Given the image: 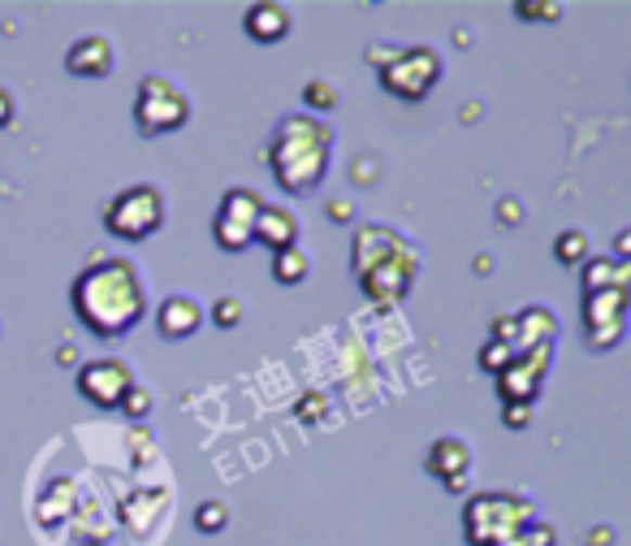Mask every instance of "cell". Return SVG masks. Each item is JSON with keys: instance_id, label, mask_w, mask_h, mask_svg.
<instances>
[{"instance_id": "1", "label": "cell", "mask_w": 631, "mask_h": 546, "mask_svg": "<svg viewBox=\"0 0 631 546\" xmlns=\"http://www.w3.org/2000/svg\"><path fill=\"white\" fill-rule=\"evenodd\" d=\"M69 308L95 339H126L147 317V282L130 256H95L69 282Z\"/></svg>"}, {"instance_id": "31", "label": "cell", "mask_w": 631, "mask_h": 546, "mask_svg": "<svg viewBox=\"0 0 631 546\" xmlns=\"http://www.w3.org/2000/svg\"><path fill=\"white\" fill-rule=\"evenodd\" d=\"M394 52H398V43H368V61H372L376 69H381V65H385Z\"/></svg>"}, {"instance_id": "26", "label": "cell", "mask_w": 631, "mask_h": 546, "mask_svg": "<svg viewBox=\"0 0 631 546\" xmlns=\"http://www.w3.org/2000/svg\"><path fill=\"white\" fill-rule=\"evenodd\" d=\"M511 356H515V352H511V347H506V343H498V339H489V343H485V347H480V369H485V373H493V378H498V373H502V369H506V365H511Z\"/></svg>"}, {"instance_id": "8", "label": "cell", "mask_w": 631, "mask_h": 546, "mask_svg": "<svg viewBox=\"0 0 631 546\" xmlns=\"http://www.w3.org/2000/svg\"><path fill=\"white\" fill-rule=\"evenodd\" d=\"M420 261H424L420 247H407V252H398V256H385V261L359 269L355 282L363 287V295H368L372 304H398V300H407V295L415 291Z\"/></svg>"}, {"instance_id": "4", "label": "cell", "mask_w": 631, "mask_h": 546, "mask_svg": "<svg viewBox=\"0 0 631 546\" xmlns=\"http://www.w3.org/2000/svg\"><path fill=\"white\" fill-rule=\"evenodd\" d=\"M441 74H446V61H441V52H437L433 43H407V48H398V52L376 69L381 91L394 96V100H402V104L428 100L433 87L441 82Z\"/></svg>"}, {"instance_id": "10", "label": "cell", "mask_w": 631, "mask_h": 546, "mask_svg": "<svg viewBox=\"0 0 631 546\" xmlns=\"http://www.w3.org/2000/svg\"><path fill=\"white\" fill-rule=\"evenodd\" d=\"M74 382H78V395H82L91 408L113 412V408H121L126 391L134 386V373H130V365L117 360V356H95V360L78 365V378H74Z\"/></svg>"}, {"instance_id": "3", "label": "cell", "mask_w": 631, "mask_h": 546, "mask_svg": "<svg viewBox=\"0 0 631 546\" xmlns=\"http://www.w3.org/2000/svg\"><path fill=\"white\" fill-rule=\"evenodd\" d=\"M537 521V504L515 491H476L463 504V538L467 546H502L524 525Z\"/></svg>"}, {"instance_id": "9", "label": "cell", "mask_w": 631, "mask_h": 546, "mask_svg": "<svg viewBox=\"0 0 631 546\" xmlns=\"http://www.w3.org/2000/svg\"><path fill=\"white\" fill-rule=\"evenodd\" d=\"M589 352H615L628 330V291H593L580 300Z\"/></svg>"}, {"instance_id": "2", "label": "cell", "mask_w": 631, "mask_h": 546, "mask_svg": "<svg viewBox=\"0 0 631 546\" xmlns=\"http://www.w3.org/2000/svg\"><path fill=\"white\" fill-rule=\"evenodd\" d=\"M265 165L273 174V182L286 195H312L320 182L329 178L333 165V126L329 117H312V113H286L278 117L269 143H265Z\"/></svg>"}, {"instance_id": "5", "label": "cell", "mask_w": 631, "mask_h": 546, "mask_svg": "<svg viewBox=\"0 0 631 546\" xmlns=\"http://www.w3.org/2000/svg\"><path fill=\"white\" fill-rule=\"evenodd\" d=\"M100 221H104V230H108L113 239H121V243H143V239H152V234L165 226V195H160V187H152V182H134V187L117 191V195L100 208Z\"/></svg>"}, {"instance_id": "28", "label": "cell", "mask_w": 631, "mask_h": 546, "mask_svg": "<svg viewBox=\"0 0 631 546\" xmlns=\"http://www.w3.org/2000/svg\"><path fill=\"white\" fill-rule=\"evenodd\" d=\"M324 408H329V395L308 391V395L299 399V421H316V417H324Z\"/></svg>"}, {"instance_id": "22", "label": "cell", "mask_w": 631, "mask_h": 546, "mask_svg": "<svg viewBox=\"0 0 631 546\" xmlns=\"http://www.w3.org/2000/svg\"><path fill=\"white\" fill-rule=\"evenodd\" d=\"M226 525H230V504L204 499V504L195 508V530H199V534H221Z\"/></svg>"}, {"instance_id": "32", "label": "cell", "mask_w": 631, "mask_h": 546, "mask_svg": "<svg viewBox=\"0 0 631 546\" xmlns=\"http://www.w3.org/2000/svg\"><path fill=\"white\" fill-rule=\"evenodd\" d=\"M13 117H17V104H13V96L0 87V130H4V126H13Z\"/></svg>"}, {"instance_id": "11", "label": "cell", "mask_w": 631, "mask_h": 546, "mask_svg": "<svg viewBox=\"0 0 631 546\" xmlns=\"http://www.w3.org/2000/svg\"><path fill=\"white\" fill-rule=\"evenodd\" d=\"M550 360H554V347H532V352H519L511 356V365L498 373V395L502 404H524L532 408L545 378H550Z\"/></svg>"}, {"instance_id": "25", "label": "cell", "mask_w": 631, "mask_h": 546, "mask_svg": "<svg viewBox=\"0 0 631 546\" xmlns=\"http://www.w3.org/2000/svg\"><path fill=\"white\" fill-rule=\"evenodd\" d=\"M213 321H217V330H239V326H243V300L221 295V300L213 304Z\"/></svg>"}, {"instance_id": "34", "label": "cell", "mask_w": 631, "mask_h": 546, "mask_svg": "<svg viewBox=\"0 0 631 546\" xmlns=\"http://www.w3.org/2000/svg\"><path fill=\"white\" fill-rule=\"evenodd\" d=\"M498 213H502V221H506V226H515V221H519V204H515V200H502V208H498Z\"/></svg>"}, {"instance_id": "29", "label": "cell", "mask_w": 631, "mask_h": 546, "mask_svg": "<svg viewBox=\"0 0 631 546\" xmlns=\"http://www.w3.org/2000/svg\"><path fill=\"white\" fill-rule=\"evenodd\" d=\"M502 421H506V430H528V426H532V408H524V404H502Z\"/></svg>"}, {"instance_id": "21", "label": "cell", "mask_w": 631, "mask_h": 546, "mask_svg": "<svg viewBox=\"0 0 631 546\" xmlns=\"http://www.w3.org/2000/svg\"><path fill=\"white\" fill-rule=\"evenodd\" d=\"M333 109H337V91H333V82L312 78V82L304 87V113H312V117H329Z\"/></svg>"}, {"instance_id": "33", "label": "cell", "mask_w": 631, "mask_h": 546, "mask_svg": "<svg viewBox=\"0 0 631 546\" xmlns=\"http://www.w3.org/2000/svg\"><path fill=\"white\" fill-rule=\"evenodd\" d=\"M615 261L631 265V234L628 230H619V239H615Z\"/></svg>"}, {"instance_id": "7", "label": "cell", "mask_w": 631, "mask_h": 546, "mask_svg": "<svg viewBox=\"0 0 631 546\" xmlns=\"http://www.w3.org/2000/svg\"><path fill=\"white\" fill-rule=\"evenodd\" d=\"M260 208H265L260 191H252V187H230V191L221 195V204H217V217H213V239H217V247L230 252V256L247 252V247L256 243V217H260Z\"/></svg>"}, {"instance_id": "18", "label": "cell", "mask_w": 631, "mask_h": 546, "mask_svg": "<svg viewBox=\"0 0 631 546\" xmlns=\"http://www.w3.org/2000/svg\"><path fill=\"white\" fill-rule=\"evenodd\" d=\"M631 282V265L615 261V256H589L580 265V291L593 295V291H628Z\"/></svg>"}, {"instance_id": "15", "label": "cell", "mask_w": 631, "mask_h": 546, "mask_svg": "<svg viewBox=\"0 0 631 546\" xmlns=\"http://www.w3.org/2000/svg\"><path fill=\"white\" fill-rule=\"evenodd\" d=\"M299 213L286 208V204H265L260 217H256V243H265L269 252H286V247H299Z\"/></svg>"}, {"instance_id": "36", "label": "cell", "mask_w": 631, "mask_h": 546, "mask_svg": "<svg viewBox=\"0 0 631 546\" xmlns=\"http://www.w3.org/2000/svg\"><path fill=\"white\" fill-rule=\"evenodd\" d=\"M450 495H467V478H454V482H441Z\"/></svg>"}, {"instance_id": "30", "label": "cell", "mask_w": 631, "mask_h": 546, "mask_svg": "<svg viewBox=\"0 0 631 546\" xmlns=\"http://www.w3.org/2000/svg\"><path fill=\"white\" fill-rule=\"evenodd\" d=\"M329 221L355 226V200H329Z\"/></svg>"}, {"instance_id": "27", "label": "cell", "mask_w": 631, "mask_h": 546, "mask_svg": "<svg viewBox=\"0 0 631 546\" xmlns=\"http://www.w3.org/2000/svg\"><path fill=\"white\" fill-rule=\"evenodd\" d=\"M117 412H126V417H130V421H143V417H147V412H152V391H147V386H139V382H134V386H130V391H126V399H121V408H117Z\"/></svg>"}, {"instance_id": "16", "label": "cell", "mask_w": 631, "mask_h": 546, "mask_svg": "<svg viewBox=\"0 0 631 546\" xmlns=\"http://www.w3.org/2000/svg\"><path fill=\"white\" fill-rule=\"evenodd\" d=\"M243 30H247L256 43H282V39L295 30V17H291L286 4L260 0V4H252V9L243 13Z\"/></svg>"}, {"instance_id": "14", "label": "cell", "mask_w": 631, "mask_h": 546, "mask_svg": "<svg viewBox=\"0 0 631 546\" xmlns=\"http://www.w3.org/2000/svg\"><path fill=\"white\" fill-rule=\"evenodd\" d=\"M424 473H433L437 482H454V478H467L472 473V447L454 434H441L428 443L424 452Z\"/></svg>"}, {"instance_id": "6", "label": "cell", "mask_w": 631, "mask_h": 546, "mask_svg": "<svg viewBox=\"0 0 631 546\" xmlns=\"http://www.w3.org/2000/svg\"><path fill=\"white\" fill-rule=\"evenodd\" d=\"M186 122H191V100H186V91L173 78H165V74L139 78V91H134V130L143 139L178 135Z\"/></svg>"}, {"instance_id": "24", "label": "cell", "mask_w": 631, "mask_h": 546, "mask_svg": "<svg viewBox=\"0 0 631 546\" xmlns=\"http://www.w3.org/2000/svg\"><path fill=\"white\" fill-rule=\"evenodd\" d=\"M515 13L524 22H558L563 17V4L558 0H515Z\"/></svg>"}, {"instance_id": "23", "label": "cell", "mask_w": 631, "mask_h": 546, "mask_svg": "<svg viewBox=\"0 0 631 546\" xmlns=\"http://www.w3.org/2000/svg\"><path fill=\"white\" fill-rule=\"evenodd\" d=\"M502 546H558V530L550 525V521H532V525H524L511 543Z\"/></svg>"}, {"instance_id": "35", "label": "cell", "mask_w": 631, "mask_h": 546, "mask_svg": "<svg viewBox=\"0 0 631 546\" xmlns=\"http://www.w3.org/2000/svg\"><path fill=\"white\" fill-rule=\"evenodd\" d=\"M589 546H610V530L602 525V530H589V538H584Z\"/></svg>"}, {"instance_id": "20", "label": "cell", "mask_w": 631, "mask_h": 546, "mask_svg": "<svg viewBox=\"0 0 631 546\" xmlns=\"http://www.w3.org/2000/svg\"><path fill=\"white\" fill-rule=\"evenodd\" d=\"M593 256V243L580 226H563V234L554 239V261L558 265H584Z\"/></svg>"}, {"instance_id": "17", "label": "cell", "mask_w": 631, "mask_h": 546, "mask_svg": "<svg viewBox=\"0 0 631 546\" xmlns=\"http://www.w3.org/2000/svg\"><path fill=\"white\" fill-rule=\"evenodd\" d=\"M511 317H515V356L519 352H532V347H554L558 317L545 304H528L524 313H511Z\"/></svg>"}, {"instance_id": "13", "label": "cell", "mask_w": 631, "mask_h": 546, "mask_svg": "<svg viewBox=\"0 0 631 546\" xmlns=\"http://www.w3.org/2000/svg\"><path fill=\"white\" fill-rule=\"evenodd\" d=\"M65 69H69L74 78H108V74L117 69V48H113V39H104V35H82V39H74L69 52H65Z\"/></svg>"}, {"instance_id": "19", "label": "cell", "mask_w": 631, "mask_h": 546, "mask_svg": "<svg viewBox=\"0 0 631 546\" xmlns=\"http://www.w3.org/2000/svg\"><path fill=\"white\" fill-rule=\"evenodd\" d=\"M308 274H312V261H308L304 247L273 252V282H282V287H299V282H308Z\"/></svg>"}, {"instance_id": "12", "label": "cell", "mask_w": 631, "mask_h": 546, "mask_svg": "<svg viewBox=\"0 0 631 546\" xmlns=\"http://www.w3.org/2000/svg\"><path fill=\"white\" fill-rule=\"evenodd\" d=\"M199 326H204V304H199L195 295L178 291V295H165V300H160V308H156V330H160L165 343L195 339Z\"/></svg>"}]
</instances>
